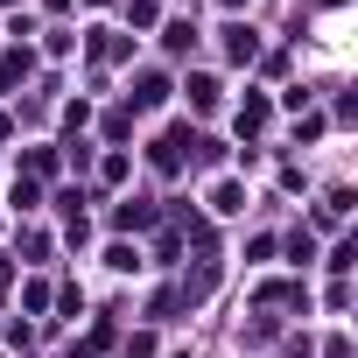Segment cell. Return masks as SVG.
<instances>
[{
  "instance_id": "cell-2",
  "label": "cell",
  "mask_w": 358,
  "mask_h": 358,
  "mask_svg": "<svg viewBox=\"0 0 358 358\" xmlns=\"http://www.w3.org/2000/svg\"><path fill=\"white\" fill-rule=\"evenodd\" d=\"M190 106H197V113H211V106H218V85H211V78H197V85H190Z\"/></svg>"
},
{
  "instance_id": "cell-1",
  "label": "cell",
  "mask_w": 358,
  "mask_h": 358,
  "mask_svg": "<svg viewBox=\"0 0 358 358\" xmlns=\"http://www.w3.org/2000/svg\"><path fill=\"white\" fill-rule=\"evenodd\" d=\"M162 99H169V85H162V78H141V92H134V106H162Z\"/></svg>"
},
{
  "instance_id": "cell-3",
  "label": "cell",
  "mask_w": 358,
  "mask_h": 358,
  "mask_svg": "<svg viewBox=\"0 0 358 358\" xmlns=\"http://www.w3.org/2000/svg\"><path fill=\"white\" fill-rule=\"evenodd\" d=\"M183 162V141H155V169H176Z\"/></svg>"
},
{
  "instance_id": "cell-4",
  "label": "cell",
  "mask_w": 358,
  "mask_h": 358,
  "mask_svg": "<svg viewBox=\"0 0 358 358\" xmlns=\"http://www.w3.org/2000/svg\"><path fill=\"white\" fill-rule=\"evenodd\" d=\"M120 225H155V204H141V197H134V204L120 211Z\"/></svg>"
}]
</instances>
